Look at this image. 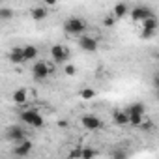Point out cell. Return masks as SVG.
I'll list each match as a JSON object with an SVG mask.
<instances>
[{"instance_id": "25", "label": "cell", "mask_w": 159, "mask_h": 159, "mask_svg": "<svg viewBox=\"0 0 159 159\" xmlns=\"http://www.w3.org/2000/svg\"><path fill=\"white\" fill-rule=\"evenodd\" d=\"M43 2H45V6H56L58 0H43Z\"/></svg>"}, {"instance_id": "24", "label": "cell", "mask_w": 159, "mask_h": 159, "mask_svg": "<svg viewBox=\"0 0 159 159\" xmlns=\"http://www.w3.org/2000/svg\"><path fill=\"white\" fill-rule=\"evenodd\" d=\"M69 155L71 157H81V150H73V152H69Z\"/></svg>"}, {"instance_id": "6", "label": "cell", "mask_w": 159, "mask_h": 159, "mask_svg": "<svg viewBox=\"0 0 159 159\" xmlns=\"http://www.w3.org/2000/svg\"><path fill=\"white\" fill-rule=\"evenodd\" d=\"M79 47H81L83 51H86V52H96L98 51V39L92 38V36L81 34L79 36Z\"/></svg>"}, {"instance_id": "19", "label": "cell", "mask_w": 159, "mask_h": 159, "mask_svg": "<svg viewBox=\"0 0 159 159\" xmlns=\"http://www.w3.org/2000/svg\"><path fill=\"white\" fill-rule=\"evenodd\" d=\"M81 98H83V99H94V98H96V90L84 88V90H81Z\"/></svg>"}, {"instance_id": "14", "label": "cell", "mask_w": 159, "mask_h": 159, "mask_svg": "<svg viewBox=\"0 0 159 159\" xmlns=\"http://www.w3.org/2000/svg\"><path fill=\"white\" fill-rule=\"evenodd\" d=\"M112 120L116 125H129V116L125 111H114L112 112Z\"/></svg>"}, {"instance_id": "11", "label": "cell", "mask_w": 159, "mask_h": 159, "mask_svg": "<svg viewBox=\"0 0 159 159\" xmlns=\"http://www.w3.org/2000/svg\"><path fill=\"white\" fill-rule=\"evenodd\" d=\"M8 58H10V62H13V64H23V62H26V60H25V54H23V47H13V49L8 52Z\"/></svg>"}, {"instance_id": "15", "label": "cell", "mask_w": 159, "mask_h": 159, "mask_svg": "<svg viewBox=\"0 0 159 159\" xmlns=\"http://www.w3.org/2000/svg\"><path fill=\"white\" fill-rule=\"evenodd\" d=\"M23 54H25V60H36V56L39 52H38V47L36 45H25L23 47Z\"/></svg>"}, {"instance_id": "5", "label": "cell", "mask_w": 159, "mask_h": 159, "mask_svg": "<svg viewBox=\"0 0 159 159\" xmlns=\"http://www.w3.org/2000/svg\"><path fill=\"white\" fill-rule=\"evenodd\" d=\"M51 56L54 60V64H64L69 60V51L66 45H52L51 47Z\"/></svg>"}, {"instance_id": "10", "label": "cell", "mask_w": 159, "mask_h": 159, "mask_svg": "<svg viewBox=\"0 0 159 159\" xmlns=\"http://www.w3.org/2000/svg\"><path fill=\"white\" fill-rule=\"evenodd\" d=\"M150 15H152V11H150V8H146V6H137V8L131 10V19H133L135 23H140V21H144V19L150 17Z\"/></svg>"}, {"instance_id": "4", "label": "cell", "mask_w": 159, "mask_h": 159, "mask_svg": "<svg viewBox=\"0 0 159 159\" xmlns=\"http://www.w3.org/2000/svg\"><path fill=\"white\" fill-rule=\"evenodd\" d=\"M52 71H54V66L45 62V60H39V62H36L32 66V75H34L36 81H43V79H47Z\"/></svg>"}, {"instance_id": "7", "label": "cell", "mask_w": 159, "mask_h": 159, "mask_svg": "<svg viewBox=\"0 0 159 159\" xmlns=\"http://www.w3.org/2000/svg\"><path fill=\"white\" fill-rule=\"evenodd\" d=\"M6 137H8L11 142H19V140H23V139H26V131H25V127H21V125H10V127L6 129Z\"/></svg>"}, {"instance_id": "17", "label": "cell", "mask_w": 159, "mask_h": 159, "mask_svg": "<svg viewBox=\"0 0 159 159\" xmlns=\"http://www.w3.org/2000/svg\"><path fill=\"white\" fill-rule=\"evenodd\" d=\"M142 23V28L144 30H155L157 32V19H155V15L152 13L150 17H146L144 21H140Z\"/></svg>"}, {"instance_id": "21", "label": "cell", "mask_w": 159, "mask_h": 159, "mask_svg": "<svg viewBox=\"0 0 159 159\" xmlns=\"http://www.w3.org/2000/svg\"><path fill=\"white\" fill-rule=\"evenodd\" d=\"M64 73H66V75H75V73H77V67H75L73 64H67V66L64 67Z\"/></svg>"}, {"instance_id": "18", "label": "cell", "mask_w": 159, "mask_h": 159, "mask_svg": "<svg viewBox=\"0 0 159 159\" xmlns=\"http://www.w3.org/2000/svg\"><path fill=\"white\" fill-rule=\"evenodd\" d=\"M0 19H2V21L13 19V10H10V8H0Z\"/></svg>"}, {"instance_id": "22", "label": "cell", "mask_w": 159, "mask_h": 159, "mask_svg": "<svg viewBox=\"0 0 159 159\" xmlns=\"http://www.w3.org/2000/svg\"><path fill=\"white\" fill-rule=\"evenodd\" d=\"M152 36H155V30H144V28H142V32H140V38H142V39H148V38H152Z\"/></svg>"}, {"instance_id": "20", "label": "cell", "mask_w": 159, "mask_h": 159, "mask_svg": "<svg viewBox=\"0 0 159 159\" xmlns=\"http://www.w3.org/2000/svg\"><path fill=\"white\" fill-rule=\"evenodd\" d=\"M96 155H98L96 150H90V148H83L81 150V157L83 159H90V157H96Z\"/></svg>"}, {"instance_id": "13", "label": "cell", "mask_w": 159, "mask_h": 159, "mask_svg": "<svg viewBox=\"0 0 159 159\" xmlns=\"http://www.w3.org/2000/svg\"><path fill=\"white\" fill-rule=\"evenodd\" d=\"M127 13H129V8H127L125 2L114 4V8H112V17H114V19H122V17H125Z\"/></svg>"}, {"instance_id": "1", "label": "cell", "mask_w": 159, "mask_h": 159, "mask_svg": "<svg viewBox=\"0 0 159 159\" xmlns=\"http://www.w3.org/2000/svg\"><path fill=\"white\" fill-rule=\"evenodd\" d=\"M86 28H88V25H86V21L81 19V17H69V19H66V23H64V30H66L67 34H73V36L84 34Z\"/></svg>"}, {"instance_id": "3", "label": "cell", "mask_w": 159, "mask_h": 159, "mask_svg": "<svg viewBox=\"0 0 159 159\" xmlns=\"http://www.w3.org/2000/svg\"><path fill=\"white\" fill-rule=\"evenodd\" d=\"M21 122L23 124H26V125H30V127H43V116L38 112V111H34V109H28V111H23L21 114Z\"/></svg>"}, {"instance_id": "2", "label": "cell", "mask_w": 159, "mask_h": 159, "mask_svg": "<svg viewBox=\"0 0 159 159\" xmlns=\"http://www.w3.org/2000/svg\"><path fill=\"white\" fill-rule=\"evenodd\" d=\"M125 112H127V116H129V124L139 127V124H140L142 118L146 116V107H144V103H131V105L125 109Z\"/></svg>"}, {"instance_id": "12", "label": "cell", "mask_w": 159, "mask_h": 159, "mask_svg": "<svg viewBox=\"0 0 159 159\" xmlns=\"http://www.w3.org/2000/svg\"><path fill=\"white\" fill-rule=\"evenodd\" d=\"M11 99H13V103H17V105H25V103L28 101V90H26V88L15 90V92L11 94Z\"/></svg>"}, {"instance_id": "23", "label": "cell", "mask_w": 159, "mask_h": 159, "mask_svg": "<svg viewBox=\"0 0 159 159\" xmlns=\"http://www.w3.org/2000/svg\"><path fill=\"white\" fill-rule=\"evenodd\" d=\"M114 21H116V19H114L112 15H109V17H105V19H103V25L111 28V26H114Z\"/></svg>"}, {"instance_id": "8", "label": "cell", "mask_w": 159, "mask_h": 159, "mask_svg": "<svg viewBox=\"0 0 159 159\" xmlns=\"http://www.w3.org/2000/svg\"><path fill=\"white\" fill-rule=\"evenodd\" d=\"M32 148H34V144H32L28 139H23V140L15 142V146H13V155L25 157V155H28V153L32 152Z\"/></svg>"}, {"instance_id": "9", "label": "cell", "mask_w": 159, "mask_h": 159, "mask_svg": "<svg viewBox=\"0 0 159 159\" xmlns=\"http://www.w3.org/2000/svg\"><path fill=\"white\" fill-rule=\"evenodd\" d=\"M83 125H84V129H90V131H98V129H101L103 127V122L98 118V116H92V114H86V116H83Z\"/></svg>"}, {"instance_id": "16", "label": "cell", "mask_w": 159, "mask_h": 159, "mask_svg": "<svg viewBox=\"0 0 159 159\" xmlns=\"http://www.w3.org/2000/svg\"><path fill=\"white\" fill-rule=\"evenodd\" d=\"M30 15H32V19H34V21H43V19L47 17V6H41V8H32Z\"/></svg>"}]
</instances>
